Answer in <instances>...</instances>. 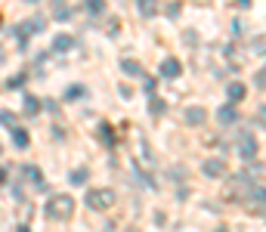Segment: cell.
<instances>
[{
  "mask_svg": "<svg viewBox=\"0 0 266 232\" xmlns=\"http://www.w3.org/2000/svg\"><path fill=\"white\" fill-rule=\"evenodd\" d=\"M47 217L59 220V223H68V220L75 217V198H72V195H56V198H50Z\"/></svg>",
  "mask_w": 266,
  "mask_h": 232,
  "instance_id": "obj_1",
  "label": "cell"
},
{
  "mask_svg": "<svg viewBox=\"0 0 266 232\" xmlns=\"http://www.w3.org/2000/svg\"><path fill=\"white\" fill-rule=\"evenodd\" d=\"M87 204L93 207V211H106V207L114 204V192L112 189H90L87 192Z\"/></svg>",
  "mask_w": 266,
  "mask_h": 232,
  "instance_id": "obj_2",
  "label": "cell"
},
{
  "mask_svg": "<svg viewBox=\"0 0 266 232\" xmlns=\"http://www.w3.org/2000/svg\"><path fill=\"white\" fill-rule=\"evenodd\" d=\"M238 155L245 161H251L254 155H257V136H254V133H241L238 136Z\"/></svg>",
  "mask_w": 266,
  "mask_h": 232,
  "instance_id": "obj_3",
  "label": "cell"
},
{
  "mask_svg": "<svg viewBox=\"0 0 266 232\" xmlns=\"http://www.w3.org/2000/svg\"><path fill=\"white\" fill-rule=\"evenodd\" d=\"M183 121H186L189 127H198V124L207 121V109L204 106H189L186 112H183Z\"/></svg>",
  "mask_w": 266,
  "mask_h": 232,
  "instance_id": "obj_4",
  "label": "cell"
},
{
  "mask_svg": "<svg viewBox=\"0 0 266 232\" xmlns=\"http://www.w3.org/2000/svg\"><path fill=\"white\" fill-rule=\"evenodd\" d=\"M180 75H183V62H180V59H173V56H167V59L161 62V77L173 80V77H180Z\"/></svg>",
  "mask_w": 266,
  "mask_h": 232,
  "instance_id": "obj_5",
  "label": "cell"
},
{
  "mask_svg": "<svg viewBox=\"0 0 266 232\" xmlns=\"http://www.w3.org/2000/svg\"><path fill=\"white\" fill-rule=\"evenodd\" d=\"M201 170H204V177H223L226 173V161L223 158H207Z\"/></svg>",
  "mask_w": 266,
  "mask_h": 232,
  "instance_id": "obj_6",
  "label": "cell"
},
{
  "mask_svg": "<svg viewBox=\"0 0 266 232\" xmlns=\"http://www.w3.org/2000/svg\"><path fill=\"white\" fill-rule=\"evenodd\" d=\"M40 28H43V19H28V22H25V25H22V28H19V40H22V43H25V40L31 38V34H38Z\"/></svg>",
  "mask_w": 266,
  "mask_h": 232,
  "instance_id": "obj_7",
  "label": "cell"
},
{
  "mask_svg": "<svg viewBox=\"0 0 266 232\" xmlns=\"http://www.w3.org/2000/svg\"><path fill=\"white\" fill-rule=\"evenodd\" d=\"M217 118H220V124H235L238 121V112H235L232 102H229V106H223V109L217 112Z\"/></svg>",
  "mask_w": 266,
  "mask_h": 232,
  "instance_id": "obj_8",
  "label": "cell"
},
{
  "mask_svg": "<svg viewBox=\"0 0 266 232\" xmlns=\"http://www.w3.org/2000/svg\"><path fill=\"white\" fill-rule=\"evenodd\" d=\"M226 96H229V102H241L245 99V87H241L238 80H232V84L226 87Z\"/></svg>",
  "mask_w": 266,
  "mask_h": 232,
  "instance_id": "obj_9",
  "label": "cell"
},
{
  "mask_svg": "<svg viewBox=\"0 0 266 232\" xmlns=\"http://www.w3.org/2000/svg\"><path fill=\"white\" fill-rule=\"evenodd\" d=\"M22 173H25V177L34 183V186H38V189H43V173L38 170V167H31V164H25V167H22Z\"/></svg>",
  "mask_w": 266,
  "mask_h": 232,
  "instance_id": "obj_10",
  "label": "cell"
},
{
  "mask_svg": "<svg viewBox=\"0 0 266 232\" xmlns=\"http://www.w3.org/2000/svg\"><path fill=\"white\" fill-rule=\"evenodd\" d=\"M72 46H75V40L68 38V34H59V38L53 40V50H56V53H68Z\"/></svg>",
  "mask_w": 266,
  "mask_h": 232,
  "instance_id": "obj_11",
  "label": "cell"
},
{
  "mask_svg": "<svg viewBox=\"0 0 266 232\" xmlns=\"http://www.w3.org/2000/svg\"><path fill=\"white\" fill-rule=\"evenodd\" d=\"M102 6H106V0H84V9H87L90 16H99Z\"/></svg>",
  "mask_w": 266,
  "mask_h": 232,
  "instance_id": "obj_12",
  "label": "cell"
},
{
  "mask_svg": "<svg viewBox=\"0 0 266 232\" xmlns=\"http://www.w3.org/2000/svg\"><path fill=\"white\" fill-rule=\"evenodd\" d=\"M13 143H16L19 149H25V146L31 143V139H28V133H25V130H22V127H16V130H13Z\"/></svg>",
  "mask_w": 266,
  "mask_h": 232,
  "instance_id": "obj_13",
  "label": "cell"
},
{
  "mask_svg": "<svg viewBox=\"0 0 266 232\" xmlns=\"http://www.w3.org/2000/svg\"><path fill=\"white\" fill-rule=\"evenodd\" d=\"M40 106H43V102H40L38 96H25V112H28V115H38Z\"/></svg>",
  "mask_w": 266,
  "mask_h": 232,
  "instance_id": "obj_14",
  "label": "cell"
},
{
  "mask_svg": "<svg viewBox=\"0 0 266 232\" xmlns=\"http://www.w3.org/2000/svg\"><path fill=\"white\" fill-rule=\"evenodd\" d=\"M251 201L254 204H266V189H263V186H254V189H251Z\"/></svg>",
  "mask_w": 266,
  "mask_h": 232,
  "instance_id": "obj_15",
  "label": "cell"
},
{
  "mask_svg": "<svg viewBox=\"0 0 266 232\" xmlns=\"http://www.w3.org/2000/svg\"><path fill=\"white\" fill-rule=\"evenodd\" d=\"M140 13L149 19V16H155V0H140Z\"/></svg>",
  "mask_w": 266,
  "mask_h": 232,
  "instance_id": "obj_16",
  "label": "cell"
},
{
  "mask_svg": "<svg viewBox=\"0 0 266 232\" xmlns=\"http://www.w3.org/2000/svg\"><path fill=\"white\" fill-rule=\"evenodd\" d=\"M68 183H72V186H84L87 183V170H75L72 177H68Z\"/></svg>",
  "mask_w": 266,
  "mask_h": 232,
  "instance_id": "obj_17",
  "label": "cell"
},
{
  "mask_svg": "<svg viewBox=\"0 0 266 232\" xmlns=\"http://www.w3.org/2000/svg\"><path fill=\"white\" fill-rule=\"evenodd\" d=\"M121 68H124L127 75H140V62H130V59H124V62H121Z\"/></svg>",
  "mask_w": 266,
  "mask_h": 232,
  "instance_id": "obj_18",
  "label": "cell"
},
{
  "mask_svg": "<svg viewBox=\"0 0 266 232\" xmlns=\"http://www.w3.org/2000/svg\"><path fill=\"white\" fill-rule=\"evenodd\" d=\"M149 112H152L155 118H158V115H164V102H161V99H152V102H149Z\"/></svg>",
  "mask_w": 266,
  "mask_h": 232,
  "instance_id": "obj_19",
  "label": "cell"
},
{
  "mask_svg": "<svg viewBox=\"0 0 266 232\" xmlns=\"http://www.w3.org/2000/svg\"><path fill=\"white\" fill-rule=\"evenodd\" d=\"M0 124L13 127V124H16V115H9V112H0Z\"/></svg>",
  "mask_w": 266,
  "mask_h": 232,
  "instance_id": "obj_20",
  "label": "cell"
},
{
  "mask_svg": "<svg viewBox=\"0 0 266 232\" xmlns=\"http://www.w3.org/2000/svg\"><path fill=\"white\" fill-rule=\"evenodd\" d=\"M22 84H25V77H22V75H19V77H13V80H9V84H6V87H13V90H16V87H22Z\"/></svg>",
  "mask_w": 266,
  "mask_h": 232,
  "instance_id": "obj_21",
  "label": "cell"
},
{
  "mask_svg": "<svg viewBox=\"0 0 266 232\" xmlns=\"http://www.w3.org/2000/svg\"><path fill=\"white\" fill-rule=\"evenodd\" d=\"M257 118H260V124L266 127V106H260V109H257Z\"/></svg>",
  "mask_w": 266,
  "mask_h": 232,
  "instance_id": "obj_22",
  "label": "cell"
},
{
  "mask_svg": "<svg viewBox=\"0 0 266 232\" xmlns=\"http://www.w3.org/2000/svg\"><path fill=\"white\" fill-rule=\"evenodd\" d=\"M257 84H260V87H266V72H263V75H257Z\"/></svg>",
  "mask_w": 266,
  "mask_h": 232,
  "instance_id": "obj_23",
  "label": "cell"
},
{
  "mask_svg": "<svg viewBox=\"0 0 266 232\" xmlns=\"http://www.w3.org/2000/svg\"><path fill=\"white\" fill-rule=\"evenodd\" d=\"M0 183H6V170L3 167H0Z\"/></svg>",
  "mask_w": 266,
  "mask_h": 232,
  "instance_id": "obj_24",
  "label": "cell"
},
{
  "mask_svg": "<svg viewBox=\"0 0 266 232\" xmlns=\"http://www.w3.org/2000/svg\"><path fill=\"white\" fill-rule=\"evenodd\" d=\"M3 56H6V50H3V46H0V65H3Z\"/></svg>",
  "mask_w": 266,
  "mask_h": 232,
  "instance_id": "obj_25",
  "label": "cell"
},
{
  "mask_svg": "<svg viewBox=\"0 0 266 232\" xmlns=\"http://www.w3.org/2000/svg\"><path fill=\"white\" fill-rule=\"evenodd\" d=\"M198 3H204V6H207V3H211V0H198Z\"/></svg>",
  "mask_w": 266,
  "mask_h": 232,
  "instance_id": "obj_26",
  "label": "cell"
},
{
  "mask_svg": "<svg viewBox=\"0 0 266 232\" xmlns=\"http://www.w3.org/2000/svg\"><path fill=\"white\" fill-rule=\"evenodd\" d=\"M28 3H38V0H28Z\"/></svg>",
  "mask_w": 266,
  "mask_h": 232,
  "instance_id": "obj_27",
  "label": "cell"
}]
</instances>
